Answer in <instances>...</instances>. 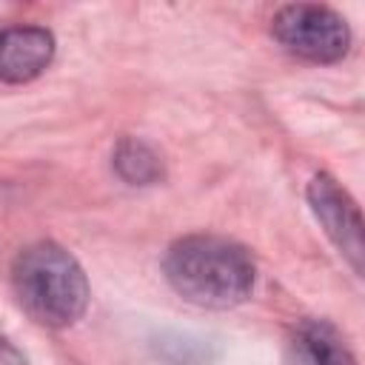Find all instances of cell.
Returning <instances> with one entry per match:
<instances>
[{
    "mask_svg": "<svg viewBox=\"0 0 365 365\" xmlns=\"http://www.w3.org/2000/svg\"><path fill=\"white\" fill-rule=\"evenodd\" d=\"M54 57V37L40 26H11L0 31V80L29 83L40 77Z\"/></svg>",
    "mask_w": 365,
    "mask_h": 365,
    "instance_id": "obj_5",
    "label": "cell"
},
{
    "mask_svg": "<svg viewBox=\"0 0 365 365\" xmlns=\"http://www.w3.org/2000/svg\"><path fill=\"white\" fill-rule=\"evenodd\" d=\"M274 37L297 57L311 63H334L351 46V29L328 6L291 3L274 14Z\"/></svg>",
    "mask_w": 365,
    "mask_h": 365,
    "instance_id": "obj_3",
    "label": "cell"
},
{
    "mask_svg": "<svg viewBox=\"0 0 365 365\" xmlns=\"http://www.w3.org/2000/svg\"><path fill=\"white\" fill-rule=\"evenodd\" d=\"M308 202L317 214L319 225L331 237V242L339 248V254L351 262L356 274H362L365 259V237H362V217L351 194L328 174H317L308 182Z\"/></svg>",
    "mask_w": 365,
    "mask_h": 365,
    "instance_id": "obj_4",
    "label": "cell"
},
{
    "mask_svg": "<svg viewBox=\"0 0 365 365\" xmlns=\"http://www.w3.org/2000/svg\"><path fill=\"white\" fill-rule=\"evenodd\" d=\"M114 168L117 174L131 185H151L163 177V160L160 154L134 137H125L114 148Z\"/></svg>",
    "mask_w": 365,
    "mask_h": 365,
    "instance_id": "obj_7",
    "label": "cell"
},
{
    "mask_svg": "<svg viewBox=\"0 0 365 365\" xmlns=\"http://www.w3.org/2000/svg\"><path fill=\"white\" fill-rule=\"evenodd\" d=\"M163 271L168 285L200 308H234L245 302L257 277L248 248L214 234L177 240L163 259Z\"/></svg>",
    "mask_w": 365,
    "mask_h": 365,
    "instance_id": "obj_1",
    "label": "cell"
},
{
    "mask_svg": "<svg viewBox=\"0 0 365 365\" xmlns=\"http://www.w3.org/2000/svg\"><path fill=\"white\" fill-rule=\"evenodd\" d=\"M285 365H356V359L334 325L302 319L288 336Z\"/></svg>",
    "mask_w": 365,
    "mask_h": 365,
    "instance_id": "obj_6",
    "label": "cell"
},
{
    "mask_svg": "<svg viewBox=\"0 0 365 365\" xmlns=\"http://www.w3.org/2000/svg\"><path fill=\"white\" fill-rule=\"evenodd\" d=\"M0 365H26V356L17 345H11L6 336H0Z\"/></svg>",
    "mask_w": 365,
    "mask_h": 365,
    "instance_id": "obj_8",
    "label": "cell"
},
{
    "mask_svg": "<svg viewBox=\"0 0 365 365\" xmlns=\"http://www.w3.org/2000/svg\"><path fill=\"white\" fill-rule=\"evenodd\" d=\"M11 288L20 308L46 328H66L88 305V279L80 262L57 242H37L17 254Z\"/></svg>",
    "mask_w": 365,
    "mask_h": 365,
    "instance_id": "obj_2",
    "label": "cell"
}]
</instances>
